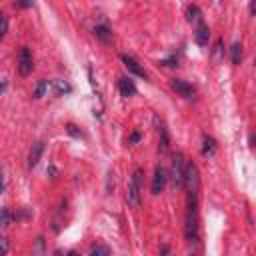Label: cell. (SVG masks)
<instances>
[{"instance_id": "cell-1", "label": "cell", "mask_w": 256, "mask_h": 256, "mask_svg": "<svg viewBox=\"0 0 256 256\" xmlns=\"http://www.w3.org/2000/svg\"><path fill=\"white\" fill-rule=\"evenodd\" d=\"M198 196H188V210H186V224H184V236L188 242L198 240V208H196Z\"/></svg>"}, {"instance_id": "cell-2", "label": "cell", "mask_w": 256, "mask_h": 256, "mask_svg": "<svg viewBox=\"0 0 256 256\" xmlns=\"http://www.w3.org/2000/svg\"><path fill=\"white\" fill-rule=\"evenodd\" d=\"M184 186H186L188 196H198V190H200V172H198V166H196L194 162H186Z\"/></svg>"}, {"instance_id": "cell-3", "label": "cell", "mask_w": 256, "mask_h": 256, "mask_svg": "<svg viewBox=\"0 0 256 256\" xmlns=\"http://www.w3.org/2000/svg\"><path fill=\"white\" fill-rule=\"evenodd\" d=\"M184 170H186V162L184 156L180 152H176L172 156V168H170V178H172V186L174 190H180L184 186Z\"/></svg>"}, {"instance_id": "cell-4", "label": "cell", "mask_w": 256, "mask_h": 256, "mask_svg": "<svg viewBox=\"0 0 256 256\" xmlns=\"http://www.w3.org/2000/svg\"><path fill=\"white\" fill-rule=\"evenodd\" d=\"M140 178H142V170L136 168L132 178H130V182H128V192H126L128 206H132V208L140 206Z\"/></svg>"}, {"instance_id": "cell-5", "label": "cell", "mask_w": 256, "mask_h": 256, "mask_svg": "<svg viewBox=\"0 0 256 256\" xmlns=\"http://www.w3.org/2000/svg\"><path fill=\"white\" fill-rule=\"evenodd\" d=\"M34 68V60H32V54L28 48H20L18 52V72L22 76H28Z\"/></svg>"}, {"instance_id": "cell-6", "label": "cell", "mask_w": 256, "mask_h": 256, "mask_svg": "<svg viewBox=\"0 0 256 256\" xmlns=\"http://www.w3.org/2000/svg\"><path fill=\"white\" fill-rule=\"evenodd\" d=\"M166 180H168V174H166V170L162 166H156L154 168V178H152V194H160V192L164 190L166 186Z\"/></svg>"}, {"instance_id": "cell-7", "label": "cell", "mask_w": 256, "mask_h": 256, "mask_svg": "<svg viewBox=\"0 0 256 256\" xmlns=\"http://www.w3.org/2000/svg\"><path fill=\"white\" fill-rule=\"evenodd\" d=\"M170 86H172V90H176V92H178L180 96H184V98H192V96H194V88H192L188 82L180 80V78L170 80Z\"/></svg>"}, {"instance_id": "cell-8", "label": "cell", "mask_w": 256, "mask_h": 256, "mask_svg": "<svg viewBox=\"0 0 256 256\" xmlns=\"http://www.w3.org/2000/svg\"><path fill=\"white\" fill-rule=\"evenodd\" d=\"M118 88H120V94H122L124 98H130V96L136 94V84H134L132 78H128V76H122V78L118 80Z\"/></svg>"}, {"instance_id": "cell-9", "label": "cell", "mask_w": 256, "mask_h": 256, "mask_svg": "<svg viewBox=\"0 0 256 256\" xmlns=\"http://www.w3.org/2000/svg\"><path fill=\"white\" fill-rule=\"evenodd\" d=\"M122 62H124V66H126L128 70H130V72H132L134 76H140V78H144V80L148 78L146 70H144V68L140 66V64H138V62H136L134 58H130V56H126V54H124V56H122Z\"/></svg>"}, {"instance_id": "cell-10", "label": "cell", "mask_w": 256, "mask_h": 256, "mask_svg": "<svg viewBox=\"0 0 256 256\" xmlns=\"http://www.w3.org/2000/svg\"><path fill=\"white\" fill-rule=\"evenodd\" d=\"M44 152V142H34L28 152V168H34L40 162V156Z\"/></svg>"}, {"instance_id": "cell-11", "label": "cell", "mask_w": 256, "mask_h": 256, "mask_svg": "<svg viewBox=\"0 0 256 256\" xmlns=\"http://www.w3.org/2000/svg\"><path fill=\"white\" fill-rule=\"evenodd\" d=\"M208 38H210V28H208V24L200 22V24L196 26V32H194L196 44H198V46H208Z\"/></svg>"}, {"instance_id": "cell-12", "label": "cell", "mask_w": 256, "mask_h": 256, "mask_svg": "<svg viewBox=\"0 0 256 256\" xmlns=\"http://www.w3.org/2000/svg\"><path fill=\"white\" fill-rule=\"evenodd\" d=\"M186 18H188V22L190 24H200V22H204L202 20V12H200V8L196 6V4H190L188 8H186Z\"/></svg>"}, {"instance_id": "cell-13", "label": "cell", "mask_w": 256, "mask_h": 256, "mask_svg": "<svg viewBox=\"0 0 256 256\" xmlns=\"http://www.w3.org/2000/svg\"><path fill=\"white\" fill-rule=\"evenodd\" d=\"M216 148H218V144H216V140L212 138V136H204L202 138V154L204 156H214L216 154Z\"/></svg>"}, {"instance_id": "cell-14", "label": "cell", "mask_w": 256, "mask_h": 256, "mask_svg": "<svg viewBox=\"0 0 256 256\" xmlns=\"http://www.w3.org/2000/svg\"><path fill=\"white\" fill-rule=\"evenodd\" d=\"M94 36L100 40V42H104V44H108V42H112V32L106 28L104 24H100V26H96L94 28Z\"/></svg>"}, {"instance_id": "cell-15", "label": "cell", "mask_w": 256, "mask_h": 256, "mask_svg": "<svg viewBox=\"0 0 256 256\" xmlns=\"http://www.w3.org/2000/svg\"><path fill=\"white\" fill-rule=\"evenodd\" d=\"M230 60H232V64L242 62V44L240 42H234V44L230 46Z\"/></svg>"}, {"instance_id": "cell-16", "label": "cell", "mask_w": 256, "mask_h": 256, "mask_svg": "<svg viewBox=\"0 0 256 256\" xmlns=\"http://www.w3.org/2000/svg\"><path fill=\"white\" fill-rule=\"evenodd\" d=\"M52 90L56 94H68L72 88H70V84L66 80H52Z\"/></svg>"}, {"instance_id": "cell-17", "label": "cell", "mask_w": 256, "mask_h": 256, "mask_svg": "<svg viewBox=\"0 0 256 256\" xmlns=\"http://www.w3.org/2000/svg\"><path fill=\"white\" fill-rule=\"evenodd\" d=\"M52 88V82H48V80H40L38 82V86H36V90H34V98H42V96H46V92Z\"/></svg>"}, {"instance_id": "cell-18", "label": "cell", "mask_w": 256, "mask_h": 256, "mask_svg": "<svg viewBox=\"0 0 256 256\" xmlns=\"http://www.w3.org/2000/svg\"><path fill=\"white\" fill-rule=\"evenodd\" d=\"M222 54H224V42L218 40L216 46H214V52H212V60H214V62H220V60H222Z\"/></svg>"}, {"instance_id": "cell-19", "label": "cell", "mask_w": 256, "mask_h": 256, "mask_svg": "<svg viewBox=\"0 0 256 256\" xmlns=\"http://www.w3.org/2000/svg\"><path fill=\"white\" fill-rule=\"evenodd\" d=\"M112 250L108 246H92L90 248V256H108Z\"/></svg>"}, {"instance_id": "cell-20", "label": "cell", "mask_w": 256, "mask_h": 256, "mask_svg": "<svg viewBox=\"0 0 256 256\" xmlns=\"http://www.w3.org/2000/svg\"><path fill=\"white\" fill-rule=\"evenodd\" d=\"M0 224H2V228H8L12 224V212H10V208H2V220H0Z\"/></svg>"}, {"instance_id": "cell-21", "label": "cell", "mask_w": 256, "mask_h": 256, "mask_svg": "<svg viewBox=\"0 0 256 256\" xmlns=\"http://www.w3.org/2000/svg\"><path fill=\"white\" fill-rule=\"evenodd\" d=\"M160 152H166L168 150V132L164 130V128H160V146H158Z\"/></svg>"}, {"instance_id": "cell-22", "label": "cell", "mask_w": 256, "mask_h": 256, "mask_svg": "<svg viewBox=\"0 0 256 256\" xmlns=\"http://www.w3.org/2000/svg\"><path fill=\"white\" fill-rule=\"evenodd\" d=\"M66 132H68L70 136H74V138H80V136H82V132L78 130V128H76L74 124H68V126H66Z\"/></svg>"}, {"instance_id": "cell-23", "label": "cell", "mask_w": 256, "mask_h": 256, "mask_svg": "<svg viewBox=\"0 0 256 256\" xmlns=\"http://www.w3.org/2000/svg\"><path fill=\"white\" fill-rule=\"evenodd\" d=\"M14 6H18V8H30V6H34V2H32V0H16Z\"/></svg>"}, {"instance_id": "cell-24", "label": "cell", "mask_w": 256, "mask_h": 256, "mask_svg": "<svg viewBox=\"0 0 256 256\" xmlns=\"http://www.w3.org/2000/svg\"><path fill=\"white\" fill-rule=\"evenodd\" d=\"M160 64H164V66H176V64H178V58H176V54H172V56H170V58L162 60Z\"/></svg>"}, {"instance_id": "cell-25", "label": "cell", "mask_w": 256, "mask_h": 256, "mask_svg": "<svg viewBox=\"0 0 256 256\" xmlns=\"http://www.w3.org/2000/svg\"><path fill=\"white\" fill-rule=\"evenodd\" d=\"M0 22H2V30H0V34L6 36V32H8V18L2 14V16H0Z\"/></svg>"}, {"instance_id": "cell-26", "label": "cell", "mask_w": 256, "mask_h": 256, "mask_svg": "<svg viewBox=\"0 0 256 256\" xmlns=\"http://www.w3.org/2000/svg\"><path fill=\"white\" fill-rule=\"evenodd\" d=\"M140 138H142L140 132H132L130 138H128V142H130V144H136V142H140Z\"/></svg>"}, {"instance_id": "cell-27", "label": "cell", "mask_w": 256, "mask_h": 256, "mask_svg": "<svg viewBox=\"0 0 256 256\" xmlns=\"http://www.w3.org/2000/svg\"><path fill=\"white\" fill-rule=\"evenodd\" d=\"M250 14L256 16V0H250Z\"/></svg>"}, {"instance_id": "cell-28", "label": "cell", "mask_w": 256, "mask_h": 256, "mask_svg": "<svg viewBox=\"0 0 256 256\" xmlns=\"http://www.w3.org/2000/svg\"><path fill=\"white\" fill-rule=\"evenodd\" d=\"M2 252H4V254L8 252V240H6V238H2Z\"/></svg>"}, {"instance_id": "cell-29", "label": "cell", "mask_w": 256, "mask_h": 256, "mask_svg": "<svg viewBox=\"0 0 256 256\" xmlns=\"http://www.w3.org/2000/svg\"><path fill=\"white\" fill-rule=\"evenodd\" d=\"M38 252H42V236H38Z\"/></svg>"}, {"instance_id": "cell-30", "label": "cell", "mask_w": 256, "mask_h": 256, "mask_svg": "<svg viewBox=\"0 0 256 256\" xmlns=\"http://www.w3.org/2000/svg\"><path fill=\"white\" fill-rule=\"evenodd\" d=\"M250 142H252V146H256V136H254V134L250 136Z\"/></svg>"}, {"instance_id": "cell-31", "label": "cell", "mask_w": 256, "mask_h": 256, "mask_svg": "<svg viewBox=\"0 0 256 256\" xmlns=\"http://www.w3.org/2000/svg\"><path fill=\"white\" fill-rule=\"evenodd\" d=\"M254 64H256V60H254Z\"/></svg>"}, {"instance_id": "cell-32", "label": "cell", "mask_w": 256, "mask_h": 256, "mask_svg": "<svg viewBox=\"0 0 256 256\" xmlns=\"http://www.w3.org/2000/svg\"><path fill=\"white\" fill-rule=\"evenodd\" d=\"M220 2H222V0H220Z\"/></svg>"}]
</instances>
